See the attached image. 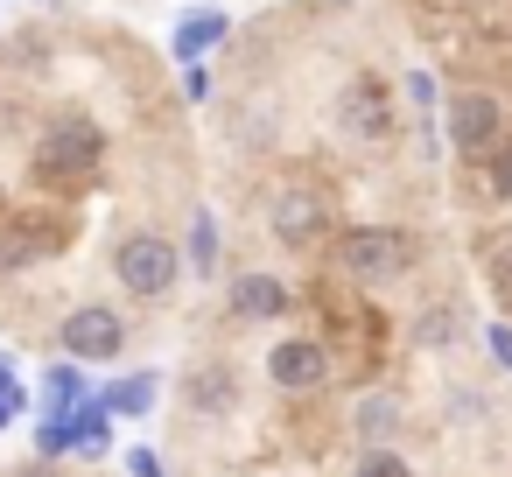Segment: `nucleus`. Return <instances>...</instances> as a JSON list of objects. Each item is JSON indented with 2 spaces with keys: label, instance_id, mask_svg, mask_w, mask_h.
I'll use <instances>...</instances> for the list:
<instances>
[{
  "label": "nucleus",
  "instance_id": "nucleus-21",
  "mask_svg": "<svg viewBox=\"0 0 512 477\" xmlns=\"http://www.w3.org/2000/svg\"><path fill=\"white\" fill-rule=\"evenodd\" d=\"M484 288H491V295H498V302L512 309V232L484 246Z\"/></svg>",
  "mask_w": 512,
  "mask_h": 477
},
{
  "label": "nucleus",
  "instance_id": "nucleus-24",
  "mask_svg": "<svg viewBox=\"0 0 512 477\" xmlns=\"http://www.w3.org/2000/svg\"><path fill=\"white\" fill-rule=\"evenodd\" d=\"M484 351H491V365H498V372H512V323H505V316L484 330Z\"/></svg>",
  "mask_w": 512,
  "mask_h": 477
},
{
  "label": "nucleus",
  "instance_id": "nucleus-20",
  "mask_svg": "<svg viewBox=\"0 0 512 477\" xmlns=\"http://www.w3.org/2000/svg\"><path fill=\"white\" fill-rule=\"evenodd\" d=\"M456 337H463V309H456V302H435V309H421V323H414V344L442 351V344H456Z\"/></svg>",
  "mask_w": 512,
  "mask_h": 477
},
{
  "label": "nucleus",
  "instance_id": "nucleus-14",
  "mask_svg": "<svg viewBox=\"0 0 512 477\" xmlns=\"http://www.w3.org/2000/svg\"><path fill=\"white\" fill-rule=\"evenodd\" d=\"M155 400H162V372H120L113 386H99V407L113 421H148Z\"/></svg>",
  "mask_w": 512,
  "mask_h": 477
},
{
  "label": "nucleus",
  "instance_id": "nucleus-4",
  "mask_svg": "<svg viewBox=\"0 0 512 477\" xmlns=\"http://www.w3.org/2000/svg\"><path fill=\"white\" fill-rule=\"evenodd\" d=\"M435 127H442V141H449V155H456V162H477V155L505 134V92H498V85H484V78H449Z\"/></svg>",
  "mask_w": 512,
  "mask_h": 477
},
{
  "label": "nucleus",
  "instance_id": "nucleus-8",
  "mask_svg": "<svg viewBox=\"0 0 512 477\" xmlns=\"http://www.w3.org/2000/svg\"><path fill=\"white\" fill-rule=\"evenodd\" d=\"M330 120H337L344 141H365V148L393 141V127H400V113H393V85H386L379 71H351V78L337 85V99H330Z\"/></svg>",
  "mask_w": 512,
  "mask_h": 477
},
{
  "label": "nucleus",
  "instance_id": "nucleus-22",
  "mask_svg": "<svg viewBox=\"0 0 512 477\" xmlns=\"http://www.w3.org/2000/svg\"><path fill=\"white\" fill-rule=\"evenodd\" d=\"M22 407H29V393H22V379H15V365L0 358V435H8L15 421H22Z\"/></svg>",
  "mask_w": 512,
  "mask_h": 477
},
{
  "label": "nucleus",
  "instance_id": "nucleus-18",
  "mask_svg": "<svg viewBox=\"0 0 512 477\" xmlns=\"http://www.w3.org/2000/svg\"><path fill=\"white\" fill-rule=\"evenodd\" d=\"M183 267H190L197 281H211V274H218V218H211V211H197V218H190V253H183Z\"/></svg>",
  "mask_w": 512,
  "mask_h": 477
},
{
  "label": "nucleus",
  "instance_id": "nucleus-6",
  "mask_svg": "<svg viewBox=\"0 0 512 477\" xmlns=\"http://www.w3.org/2000/svg\"><path fill=\"white\" fill-rule=\"evenodd\" d=\"M330 232H337V211H330V197H323L316 183H281V190H274V204H267V239H274L281 253H316V246H330Z\"/></svg>",
  "mask_w": 512,
  "mask_h": 477
},
{
  "label": "nucleus",
  "instance_id": "nucleus-12",
  "mask_svg": "<svg viewBox=\"0 0 512 477\" xmlns=\"http://www.w3.org/2000/svg\"><path fill=\"white\" fill-rule=\"evenodd\" d=\"M232 43V15L225 8H190L176 29H169V57L190 71V64H204V57H218Z\"/></svg>",
  "mask_w": 512,
  "mask_h": 477
},
{
  "label": "nucleus",
  "instance_id": "nucleus-19",
  "mask_svg": "<svg viewBox=\"0 0 512 477\" xmlns=\"http://www.w3.org/2000/svg\"><path fill=\"white\" fill-rule=\"evenodd\" d=\"M71 428H78V456H106V449H113V414L99 407V393L71 414Z\"/></svg>",
  "mask_w": 512,
  "mask_h": 477
},
{
  "label": "nucleus",
  "instance_id": "nucleus-3",
  "mask_svg": "<svg viewBox=\"0 0 512 477\" xmlns=\"http://www.w3.org/2000/svg\"><path fill=\"white\" fill-rule=\"evenodd\" d=\"M113 281H120L127 302L162 309V302L183 288V246H176L169 232H155V225H127V232L113 239Z\"/></svg>",
  "mask_w": 512,
  "mask_h": 477
},
{
  "label": "nucleus",
  "instance_id": "nucleus-9",
  "mask_svg": "<svg viewBox=\"0 0 512 477\" xmlns=\"http://www.w3.org/2000/svg\"><path fill=\"white\" fill-rule=\"evenodd\" d=\"M330 372H337V358H330V344H323V337H309V330H288V337H274V344H267V379H274V393L309 400V393H323V386H330Z\"/></svg>",
  "mask_w": 512,
  "mask_h": 477
},
{
  "label": "nucleus",
  "instance_id": "nucleus-5",
  "mask_svg": "<svg viewBox=\"0 0 512 477\" xmlns=\"http://www.w3.org/2000/svg\"><path fill=\"white\" fill-rule=\"evenodd\" d=\"M71 239H78V218H71V211H50V204L0 211V281H15V274L57 260Z\"/></svg>",
  "mask_w": 512,
  "mask_h": 477
},
{
  "label": "nucleus",
  "instance_id": "nucleus-7",
  "mask_svg": "<svg viewBox=\"0 0 512 477\" xmlns=\"http://www.w3.org/2000/svg\"><path fill=\"white\" fill-rule=\"evenodd\" d=\"M127 344H134V323L113 302H78L57 316V358H71V365H113Z\"/></svg>",
  "mask_w": 512,
  "mask_h": 477
},
{
  "label": "nucleus",
  "instance_id": "nucleus-10",
  "mask_svg": "<svg viewBox=\"0 0 512 477\" xmlns=\"http://www.w3.org/2000/svg\"><path fill=\"white\" fill-rule=\"evenodd\" d=\"M225 316L232 323H281V316H295V288L267 267H246L225 281Z\"/></svg>",
  "mask_w": 512,
  "mask_h": 477
},
{
  "label": "nucleus",
  "instance_id": "nucleus-17",
  "mask_svg": "<svg viewBox=\"0 0 512 477\" xmlns=\"http://www.w3.org/2000/svg\"><path fill=\"white\" fill-rule=\"evenodd\" d=\"M351 477H414V463H407V449H400V442H358Z\"/></svg>",
  "mask_w": 512,
  "mask_h": 477
},
{
  "label": "nucleus",
  "instance_id": "nucleus-15",
  "mask_svg": "<svg viewBox=\"0 0 512 477\" xmlns=\"http://www.w3.org/2000/svg\"><path fill=\"white\" fill-rule=\"evenodd\" d=\"M400 421H407L400 393H358V407H351V435L358 442H393Z\"/></svg>",
  "mask_w": 512,
  "mask_h": 477
},
{
  "label": "nucleus",
  "instance_id": "nucleus-26",
  "mask_svg": "<svg viewBox=\"0 0 512 477\" xmlns=\"http://www.w3.org/2000/svg\"><path fill=\"white\" fill-rule=\"evenodd\" d=\"M183 99H190V106H204V99H211V71H204V64H190V71H183Z\"/></svg>",
  "mask_w": 512,
  "mask_h": 477
},
{
  "label": "nucleus",
  "instance_id": "nucleus-11",
  "mask_svg": "<svg viewBox=\"0 0 512 477\" xmlns=\"http://www.w3.org/2000/svg\"><path fill=\"white\" fill-rule=\"evenodd\" d=\"M176 393H183V407H190L197 421H225V414L239 407V372H232V358H197V365L176 379Z\"/></svg>",
  "mask_w": 512,
  "mask_h": 477
},
{
  "label": "nucleus",
  "instance_id": "nucleus-25",
  "mask_svg": "<svg viewBox=\"0 0 512 477\" xmlns=\"http://www.w3.org/2000/svg\"><path fill=\"white\" fill-rule=\"evenodd\" d=\"M127 477H169V470H162V449H155V442H134V449H127Z\"/></svg>",
  "mask_w": 512,
  "mask_h": 477
},
{
  "label": "nucleus",
  "instance_id": "nucleus-1",
  "mask_svg": "<svg viewBox=\"0 0 512 477\" xmlns=\"http://www.w3.org/2000/svg\"><path fill=\"white\" fill-rule=\"evenodd\" d=\"M106 127L99 113L85 106H50L43 127H36V148H29V176L36 190H92L106 176Z\"/></svg>",
  "mask_w": 512,
  "mask_h": 477
},
{
  "label": "nucleus",
  "instance_id": "nucleus-13",
  "mask_svg": "<svg viewBox=\"0 0 512 477\" xmlns=\"http://www.w3.org/2000/svg\"><path fill=\"white\" fill-rule=\"evenodd\" d=\"M85 400H92V386H85V365H71V358H50V365H43V393H36L43 421H71Z\"/></svg>",
  "mask_w": 512,
  "mask_h": 477
},
{
  "label": "nucleus",
  "instance_id": "nucleus-2",
  "mask_svg": "<svg viewBox=\"0 0 512 477\" xmlns=\"http://www.w3.org/2000/svg\"><path fill=\"white\" fill-rule=\"evenodd\" d=\"M323 260H330L351 288H393V281L414 274L421 239H414L407 225H344V232H330Z\"/></svg>",
  "mask_w": 512,
  "mask_h": 477
},
{
  "label": "nucleus",
  "instance_id": "nucleus-23",
  "mask_svg": "<svg viewBox=\"0 0 512 477\" xmlns=\"http://www.w3.org/2000/svg\"><path fill=\"white\" fill-rule=\"evenodd\" d=\"M400 92L414 99V113H421V120H435V113H442V92H435V78H428V71H407V78H400Z\"/></svg>",
  "mask_w": 512,
  "mask_h": 477
},
{
  "label": "nucleus",
  "instance_id": "nucleus-27",
  "mask_svg": "<svg viewBox=\"0 0 512 477\" xmlns=\"http://www.w3.org/2000/svg\"><path fill=\"white\" fill-rule=\"evenodd\" d=\"M449 8H491V0H449Z\"/></svg>",
  "mask_w": 512,
  "mask_h": 477
},
{
  "label": "nucleus",
  "instance_id": "nucleus-16",
  "mask_svg": "<svg viewBox=\"0 0 512 477\" xmlns=\"http://www.w3.org/2000/svg\"><path fill=\"white\" fill-rule=\"evenodd\" d=\"M463 169H470V183H477L491 204H512V127H505L477 162H463Z\"/></svg>",
  "mask_w": 512,
  "mask_h": 477
}]
</instances>
